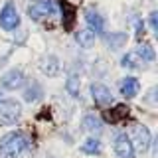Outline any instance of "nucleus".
Listing matches in <instances>:
<instances>
[{
  "label": "nucleus",
  "instance_id": "nucleus-19",
  "mask_svg": "<svg viewBox=\"0 0 158 158\" xmlns=\"http://www.w3.org/2000/svg\"><path fill=\"white\" fill-rule=\"evenodd\" d=\"M136 56H138V57H142V61H152V59H154V49L148 46V44H144V46L138 48Z\"/></svg>",
  "mask_w": 158,
  "mask_h": 158
},
{
  "label": "nucleus",
  "instance_id": "nucleus-18",
  "mask_svg": "<svg viewBox=\"0 0 158 158\" xmlns=\"http://www.w3.org/2000/svg\"><path fill=\"white\" fill-rule=\"evenodd\" d=\"M65 87H67L69 95L77 97V95H79V77H77V75H69V77H67V83H65Z\"/></svg>",
  "mask_w": 158,
  "mask_h": 158
},
{
  "label": "nucleus",
  "instance_id": "nucleus-10",
  "mask_svg": "<svg viewBox=\"0 0 158 158\" xmlns=\"http://www.w3.org/2000/svg\"><path fill=\"white\" fill-rule=\"evenodd\" d=\"M85 20H87L89 30H91L93 34H101L103 32V18L99 16L95 10H87V12H85Z\"/></svg>",
  "mask_w": 158,
  "mask_h": 158
},
{
  "label": "nucleus",
  "instance_id": "nucleus-21",
  "mask_svg": "<svg viewBox=\"0 0 158 158\" xmlns=\"http://www.w3.org/2000/svg\"><path fill=\"white\" fill-rule=\"evenodd\" d=\"M40 93H42L40 85H38V83H34L30 89H26V93H24V99H26L28 103H32V101H36V99L40 97Z\"/></svg>",
  "mask_w": 158,
  "mask_h": 158
},
{
  "label": "nucleus",
  "instance_id": "nucleus-11",
  "mask_svg": "<svg viewBox=\"0 0 158 158\" xmlns=\"http://www.w3.org/2000/svg\"><path fill=\"white\" fill-rule=\"evenodd\" d=\"M103 117H105V121H109V123H118L121 118L128 117V107L127 105H117L113 111H105Z\"/></svg>",
  "mask_w": 158,
  "mask_h": 158
},
{
  "label": "nucleus",
  "instance_id": "nucleus-15",
  "mask_svg": "<svg viewBox=\"0 0 158 158\" xmlns=\"http://www.w3.org/2000/svg\"><path fill=\"white\" fill-rule=\"evenodd\" d=\"M81 150L85 152V154H99V152H101V142H99L97 138H87V140L83 142Z\"/></svg>",
  "mask_w": 158,
  "mask_h": 158
},
{
  "label": "nucleus",
  "instance_id": "nucleus-7",
  "mask_svg": "<svg viewBox=\"0 0 158 158\" xmlns=\"http://www.w3.org/2000/svg\"><path fill=\"white\" fill-rule=\"evenodd\" d=\"M91 95H93V99H95V103H97V105H101V107L111 105V103H113L111 89L105 87L103 83H93V85H91Z\"/></svg>",
  "mask_w": 158,
  "mask_h": 158
},
{
  "label": "nucleus",
  "instance_id": "nucleus-13",
  "mask_svg": "<svg viewBox=\"0 0 158 158\" xmlns=\"http://www.w3.org/2000/svg\"><path fill=\"white\" fill-rule=\"evenodd\" d=\"M42 71L46 73V75L53 77V75H56V73L59 71V63H57V59L53 57V56L44 57V61H42Z\"/></svg>",
  "mask_w": 158,
  "mask_h": 158
},
{
  "label": "nucleus",
  "instance_id": "nucleus-22",
  "mask_svg": "<svg viewBox=\"0 0 158 158\" xmlns=\"http://www.w3.org/2000/svg\"><path fill=\"white\" fill-rule=\"evenodd\" d=\"M150 26H152V30H154V32L158 30V14H156V12L150 14Z\"/></svg>",
  "mask_w": 158,
  "mask_h": 158
},
{
  "label": "nucleus",
  "instance_id": "nucleus-3",
  "mask_svg": "<svg viewBox=\"0 0 158 158\" xmlns=\"http://www.w3.org/2000/svg\"><path fill=\"white\" fill-rule=\"evenodd\" d=\"M53 10L56 8H53L52 0H34L28 6V14H30V18H34V20H42L46 16H52Z\"/></svg>",
  "mask_w": 158,
  "mask_h": 158
},
{
  "label": "nucleus",
  "instance_id": "nucleus-8",
  "mask_svg": "<svg viewBox=\"0 0 158 158\" xmlns=\"http://www.w3.org/2000/svg\"><path fill=\"white\" fill-rule=\"evenodd\" d=\"M0 83H2L4 89H18V87H22V83H24V75L18 69H12V71H8L6 75L2 77Z\"/></svg>",
  "mask_w": 158,
  "mask_h": 158
},
{
  "label": "nucleus",
  "instance_id": "nucleus-17",
  "mask_svg": "<svg viewBox=\"0 0 158 158\" xmlns=\"http://www.w3.org/2000/svg\"><path fill=\"white\" fill-rule=\"evenodd\" d=\"M125 42H127V36H125V34H111V36L107 38V44L111 46V49H118Z\"/></svg>",
  "mask_w": 158,
  "mask_h": 158
},
{
  "label": "nucleus",
  "instance_id": "nucleus-20",
  "mask_svg": "<svg viewBox=\"0 0 158 158\" xmlns=\"http://www.w3.org/2000/svg\"><path fill=\"white\" fill-rule=\"evenodd\" d=\"M123 65H125V67H132V69H136V67H140V59H138L136 53H127V56L123 57Z\"/></svg>",
  "mask_w": 158,
  "mask_h": 158
},
{
  "label": "nucleus",
  "instance_id": "nucleus-1",
  "mask_svg": "<svg viewBox=\"0 0 158 158\" xmlns=\"http://www.w3.org/2000/svg\"><path fill=\"white\" fill-rule=\"evenodd\" d=\"M26 148H28V140L20 132H10L0 140V152H2L4 158H20Z\"/></svg>",
  "mask_w": 158,
  "mask_h": 158
},
{
  "label": "nucleus",
  "instance_id": "nucleus-9",
  "mask_svg": "<svg viewBox=\"0 0 158 158\" xmlns=\"http://www.w3.org/2000/svg\"><path fill=\"white\" fill-rule=\"evenodd\" d=\"M59 6H61V10H63V28L71 30L73 22H75V6H71L67 0H61Z\"/></svg>",
  "mask_w": 158,
  "mask_h": 158
},
{
  "label": "nucleus",
  "instance_id": "nucleus-16",
  "mask_svg": "<svg viewBox=\"0 0 158 158\" xmlns=\"http://www.w3.org/2000/svg\"><path fill=\"white\" fill-rule=\"evenodd\" d=\"M83 128L85 131H101V121L95 117V115H87L85 118H83Z\"/></svg>",
  "mask_w": 158,
  "mask_h": 158
},
{
  "label": "nucleus",
  "instance_id": "nucleus-4",
  "mask_svg": "<svg viewBox=\"0 0 158 158\" xmlns=\"http://www.w3.org/2000/svg\"><path fill=\"white\" fill-rule=\"evenodd\" d=\"M20 24V16L14 8V4H6L0 12V26L6 28V30H14Z\"/></svg>",
  "mask_w": 158,
  "mask_h": 158
},
{
  "label": "nucleus",
  "instance_id": "nucleus-5",
  "mask_svg": "<svg viewBox=\"0 0 158 158\" xmlns=\"http://www.w3.org/2000/svg\"><path fill=\"white\" fill-rule=\"evenodd\" d=\"M115 154L118 158H135V148H132V140L127 135H118L115 138Z\"/></svg>",
  "mask_w": 158,
  "mask_h": 158
},
{
  "label": "nucleus",
  "instance_id": "nucleus-6",
  "mask_svg": "<svg viewBox=\"0 0 158 158\" xmlns=\"http://www.w3.org/2000/svg\"><path fill=\"white\" fill-rule=\"evenodd\" d=\"M132 138H135V142H132V148H138L140 152L148 150V146H150V131H148L146 127H135L132 128Z\"/></svg>",
  "mask_w": 158,
  "mask_h": 158
},
{
  "label": "nucleus",
  "instance_id": "nucleus-2",
  "mask_svg": "<svg viewBox=\"0 0 158 158\" xmlns=\"http://www.w3.org/2000/svg\"><path fill=\"white\" fill-rule=\"evenodd\" d=\"M22 109L16 101H0V125H12L20 118Z\"/></svg>",
  "mask_w": 158,
  "mask_h": 158
},
{
  "label": "nucleus",
  "instance_id": "nucleus-14",
  "mask_svg": "<svg viewBox=\"0 0 158 158\" xmlns=\"http://www.w3.org/2000/svg\"><path fill=\"white\" fill-rule=\"evenodd\" d=\"M77 42L81 48H91L93 44H95V34L91 32V30H79L77 32Z\"/></svg>",
  "mask_w": 158,
  "mask_h": 158
},
{
  "label": "nucleus",
  "instance_id": "nucleus-12",
  "mask_svg": "<svg viewBox=\"0 0 158 158\" xmlns=\"http://www.w3.org/2000/svg\"><path fill=\"white\" fill-rule=\"evenodd\" d=\"M138 89H140V83H138V79H135V77H127L125 81L121 83V93L128 99L135 97L138 93Z\"/></svg>",
  "mask_w": 158,
  "mask_h": 158
}]
</instances>
